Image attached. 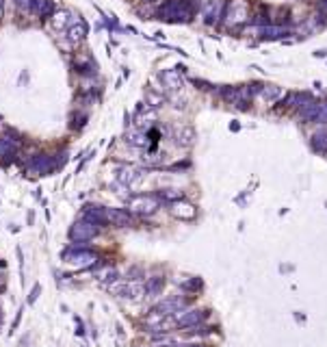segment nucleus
Returning a JSON list of instances; mask_svg holds the SVG:
<instances>
[{"instance_id":"obj_1","label":"nucleus","mask_w":327,"mask_h":347,"mask_svg":"<svg viewBox=\"0 0 327 347\" xmlns=\"http://www.w3.org/2000/svg\"><path fill=\"white\" fill-rule=\"evenodd\" d=\"M158 18L167 22H191L193 9L184 0H167L158 9Z\"/></svg>"},{"instance_id":"obj_2","label":"nucleus","mask_w":327,"mask_h":347,"mask_svg":"<svg viewBox=\"0 0 327 347\" xmlns=\"http://www.w3.org/2000/svg\"><path fill=\"white\" fill-rule=\"evenodd\" d=\"M109 289L115 297L130 300V302H139L148 295V289H145L141 282H135V280H115V282H111Z\"/></svg>"},{"instance_id":"obj_3","label":"nucleus","mask_w":327,"mask_h":347,"mask_svg":"<svg viewBox=\"0 0 327 347\" xmlns=\"http://www.w3.org/2000/svg\"><path fill=\"white\" fill-rule=\"evenodd\" d=\"M158 206H160V200L158 196H152V193H139V196H133L128 200V211L141 217L154 215L158 211Z\"/></svg>"},{"instance_id":"obj_4","label":"nucleus","mask_w":327,"mask_h":347,"mask_svg":"<svg viewBox=\"0 0 327 347\" xmlns=\"http://www.w3.org/2000/svg\"><path fill=\"white\" fill-rule=\"evenodd\" d=\"M97 232H100V226L89 222V219H80L76 224H72L70 228V239L74 241V243H87V241H91L93 237H97Z\"/></svg>"},{"instance_id":"obj_5","label":"nucleus","mask_w":327,"mask_h":347,"mask_svg":"<svg viewBox=\"0 0 327 347\" xmlns=\"http://www.w3.org/2000/svg\"><path fill=\"white\" fill-rule=\"evenodd\" d=\"M63 261L65 263H72V265H78V267H89V265H93L97 261V254L93 249H87V247H68L63 249Z\"/></svg>"},{"instance_id":"obj_6","label":"nucleus","mask_w":327,"mask_h":347,"mask_svg":"<svg viewBox=\"0 0 327 347\" xmlns=\"http://www.w3.org/2000/svg\"><path fill=\"white\" fill-rule=\"evenodd\" d=\"M247 18V5L243 3V0H232L230 5L225 7V13H223V22L227 28H234L239 26V24L245 22Z\"/></svg>"},{"instance_id":"obj_7","label":"nucleus","mask_w":327,"mask_h":347,"mask_svg":"<svg viewBox=\"0 0 327 347\" xmlns=\"http://www.w3.org/2000/svg\"><path fill=\"white\" fill-rule=\"evenodd\" d=\"M145 178V172L139 167H133V165H121L117 169V182L121 184V187H128L133 189L137 187V184H141Z\"/></svg>"},{"instance_id":"obj_8","label":"nucleus","mask_w":327,"mask_h":347,"mask_svg":"<svg viewBox=\"0 0 327 347\" xmlns=\"http://www.w3.org/2000/svg\"><path fill=\"white\" fill-rule=\"evenodd\" d=\"M206 310H200V308H193V310H180V312H176L174 314V321H176V326H180V328H200L202 326V321L206 319Z\"/></svg>"},{"instance_id":"obj_9","label":"nucleus","mask_w":327,"mask_h":347,"mask_svg":"<svg viewBox=\"0 0 327 347\" xmlns=\"http://www.w3.org/2000/svg\"><path fill=\"white\" fill-rule=\"evenodd\" d=\"M169 213H171V217H176V219L189 222V219L198 217V208H195V204H191L189 200H176L169 204Z\"/></svg>"},{"instance_id":"obj_10","label":"nucleus","mask_w":327,"mask_h":347,"mask_svg":"<svg viewBox=\"0 0 327 347\" xmlns=\"http://www.w3.org/2000/svg\"><path fill=\"white\" fill-rule=\"evenodd\" d=\"M106 224L117 226V228H130L135 224V217L126 208H111L106 206Z\"/></svg>"},{"instance_id":"obj_11","label":"nucleus","mask_w":327,"mask_h":347,"mask_svg":"<svg viewBox=\"0 0 327 347\" xmlns=\"http://www.w3.org/2000/svg\"><path fill=\"white\" fill-rule=\"evenodd\" d=\"M52 169H56V165H54V159L50 154H37L28 165V172L37 174V176H48Z\"/></svg>"},{"instance_id":"obj_12","label":"nucleus","mask_w":327,"mask_h":347,"mask_svg":"<svg viewBox=\"0 0 327 347\" xmlns=\"http://www.w3.org/2000/svg\"><path fill=\"white\" fill-rule=\"evenodd\" d=\"M223 9H225V3L223 0H210V3L204 5V24H217L219 20L223 18Z\"/></svg>"},{"instance_id":"obj_13","label":"nucleus","mask_w":327,"mask_h":347,"mask_svg":"<svg viewBox=\"0 0 327 347\" xmlns=\"http://www.w3.org/2000/svg\"><path fill=\"white\" fill-rule=\"evenodd\" d=\"M83 219H89L97 226L106 224V206H97V204H85L83 206Z\"/></svg>"},{"instance_id":"obj_14","label":"nucleus","mask_w":327,"mask_h":347,"mask_svg":"<svg viewBox=\"0 0 327 347\" xmlns=\"http://www.w3.org/2000/svg\"><path fill=\"white\" fill-rule=\"evenodd\" d=\"M87 33H89L87 22H76V24H72V26L68 28V42H70L72 46L83 44L85 37H87Z\"/></svg>"},{"instance_id":"obj_15","label":"nucleus","mask_w":327,"mask_h":347,"mask_svg":"<svg viewBox=\"0 0 327 347\" xmlns=\"http://www.w3.org/2000/svg\"><path fill=\"white\" fill-rule=\"evenodd\" d=\"M160 80L165 83V87H167V89H171V91H180V89H182V76H180V72H176V70L160 72Z\"/></svg>"},{"instance_id":"obj_16","label":"nucleus","mask_w":327,"mask_h":347,"mask_svg":"<svg viewBox=\"0 0 327 347\" xmlns=\"http://www.w3.org/2000/svg\"><path fill=\"white\" fill-rule=\"evenodd\" d=\"M310 143H312V150L314 152H318V154H327V126L325 128H318V131L312 135Z\"/></svg>"},{"instance_id":"obj_17","label":"nucleus","mask_w":327,"mask_h":347,"mask_svg":"<svg viewBox=\"0 0 327 347\" xmlns=\"http://www.w3.org/2000/svg\"><path fill=\"white\" fill-rule=\"evenodd\" d=\"M310 102H314V100H312V96H310V93H306V91H297V93H290L288 98L284 100V104H288V107H297V109L306 107V104H310Z\"/></svg>"},{"instance_id":"obj_18","label":"nucleus","mask_w":327,"mask_h":347,"mask_svg":"<svg viewBox=\"0 0 327 347\" xmlns=\"http://www.w3.org/2000/svg\"><path fill=\"white\" fill-rule=\"evenodd\" d=\"M318 107H321V102H310V104H306V107L299 109V117L304 119V122H316Z\"/></svg>"},{"instance_id":"obj_19","label":"nucleus","mask_w":327,"mask_h":347,"mask_svg":"<svg viewBox=\"0 0 327 347\" xmlns=\"http://www.w3.org/2000/svg\"><path fill=\"white\" fill-rule=\"evenodd\" d=\"M260 96H265L269 102L275 104L277 100L282 98V89H280L277 85H263V89H260Z\"/></svg>"},{"instance_id":"obj_20","label":"nucleus","mask_w":327,"mask_h":347,"mask_svg":"<svg viewBox=\"0 0 327 347\" xmlns=\"http://www.w3.org/2000/svg\"><path fill=\"white\" fill-rule=\"evenodd\" d=\"M68 18H70V13L68 11H54L52 15H50V24H52V28L54 30H63L65 26H68Z\"/></svg>"},{"instance_id":"obj_21","label":"nucleus","mask_w":327,"mask_h":347,"mask_svg":"<svg viewBox=\"0 0 327 347\" xmlns=\"http://www.w3.org/2000/svg\"><path fill=\"white\" fill-rule=\"evenodd\" d=\"M15 148H18V141L7 139V137L0 139V156H15Z\"/></svg>"},{"instance_id":"obj_22","label":"nucleus","mask_w":327,"mask_h":347,"mask_svg":"<svg viewBox=\"0 0 327 347\" xmlns=\"http://www.w3.org/2000/svg\"><path fill=\"white\" fill-rule=\"evenodd\" d=\"M128 143H130V146H137V148H143V146H148V143H150V139H145V133L139 131V133L128 135Z\"/></svg>"},{"instance_id":"obj_23","label":"nucleus","mask_w":327,"mask_h":347,"mask_svg":"<svg viewBox=\"0 0 327 347\" xmlns=\"http://www.w3.org/2000/svg\"><path fill=\"white\" fill-rule=\"evenodd\" d=\"M158 200H182V191L180 189H162L158 191Z\"/></svg>"},{"instance_id":"obj_24","label":"nucleus","mask_w":327,"mask_h":347,"mask_svg":"<svg viewBox=\"0 0 327 347\" xmlns=\"http://www.w3.org/2000/svg\"><path fill=\"white\" fill-rule=\"evenodd\" d=\"M115 278H117L115 267H104V269H100V273H97V280L100 282H113Z\"/></svg>"},{"instance_id":"obj_25","label":"nucleus","mask_w":327,"mask_h":347,"mask_svg":"<svg viewBox=\"0 0 327 347\" xmlns=\"http://www.w3.org/2000/svg\"><path fill=\"white\" fill-rule=\"evenodd\" d=\"M162 287H165V278H154V280H150V285L145 289H148L150 295H158L162 291Z\"/></svg>"},{"instance_id":"obj_26","label":"nucleus","mask_w":327,"mask_h":347,"mask_svg":"<svg viewBox=\"0 0 327 347\" xmlns=\"http://www.w3.org/2000/svg\"><path fill=\"white\" fill-rule=\"evenodd\" d=\"M52 9H54V5H52V0H42V7H39V18L42 20H46V18H50L52 15Z\"/></svg>"},{"instance_id":"obj_27","label":"nucleus","mask_w":327,"mask_h":347,"mask_svg":"<svg viewBox=\"0 0 327 347\" xmlns=\"http://www.w3.org/2000/svg\"><path fill=\"white\" fill-rule=\"evenodd\" d=\"M148 104H150V109H156V107H160V104H165V96L148 91Z\"/></svg>"},{"instance_id":"obj_28","label":"nucleus","mask_w":327,"mask_h":347,"mask_svg":"<svg viewBox=\"0 0 327 347\" xmlns=\"http://www.w3.org/2000/svg\"><path fill=\"white\" fill-rule=\"evenodd\" d=\"M193 141V128H182V133H180V146H189Z\"/></svg>"},{"instance_id":"obj_29","label":"nucleus","mask_w":327,"mask_h":347,"mask_svg":"<svg viewBox=\"0 0 327 347\" xmlns=\"http://www.w3.org/2000/svg\"><path fill=\"white\" fill-rule=\"evenodd\" d=\"M182 287H184L189 293H195V291H200V289H202V280H200V278H191L189 282H184Z\"/></svg>"},{"instance_id":"obj_30","label":"nucleus","mask_w":327,"mask_h":347,"mask_svg":"<svg viewBox=\"0 0 327 347\" xmlns=\"http://www.w3.org/2000/svg\"><path fill=\"white\" fill-rule=\"evenodd\" d=\"M39 293H42V285H39V282H35V287H32V291L28 293V304H35L37 302V297H39Z\"/></svg>"},{"instance_id":"obj_31","label":"nucleus","mask_w":327,"mask_h":347,"mask_svg":"<svg viewBox=\"0 0 327 347\" xmlns=\"http://www.w3.org/2000/svg\"><path fill=\"white\" fill-rule=\"evenodd\" d=\"M318 124H327V102H321L318 107V117H316Z\"/></svg>"},{"instance_id":"obj_32","label":"nucleus","mask_w":327,"mask_h":347,"mask_svg":"<svg viewBox=\"0 0 327 347\" xmlns=\"http://www.w3.org/2000/svg\"><path fill=\"white\" fill-rule=\"evenodd\" d=\"M72 119H74V128H83L85 126V122H87V117L83 115V113H74V115H72Z\"/></svg>"},{"instance_id":"obj_33","label":"nucleus","mask_w":327,"mask_h":347,"mask_svg":"<svg viewBox=\"0 0 327 347\" xmlns=\"http://www.w3.org/2000/svg\"><path fill=\"white\" fill-rule=\"evenodd\" d=\"M39 7H42V0H28V11L30 13H39Z\"/></svg>"},{"instance_id":"obj_34","label":"nucleus","mask_w":327,"mask_h":347,"mask_svg":"<svg viewBox=\"0 0 327 347\" xmlns=\"http://www.w3.org/2000/svg\"><path fill=\"white\" fill-rule=\"evenodd\" d=\"M20 319H22V310L18 312V317H15V319H13V324H11V330H15V328H18V324H20Z\"/></svg>"},{"instance_id":"obj_35","label":"nucleus","mask_w":327,"mask_h":347,"mask_svg":"<svg viewBox=\"0 0 327 347\" xmlns=\"http://www.w3.org/2000/svg\"><path fill=\"white\" fill-rule=\"evenodd\" d=\"M0 20H3V0H0Z\"/></svg>"},{"instance_id":"obj_36","label":"nucleus","mask_w":327,"mask_h":347,"mask_svg":"<svg viewBox=\"0 0 327 347\" xmlns=\"http://www.w3.org/2000/svg\"><path fill=\"white\" fill-rule=\"evenodd\" d=\"M198 3H202V5H206V3H210V0H198Z\"/></svg>"}]
</instances>
